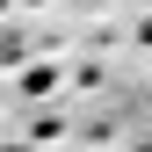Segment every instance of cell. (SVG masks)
Listing matches in <instances>:
<instances>
[{
    "instance_id": "6da1fadb",
    "label": "cell",
    "mask_w": 152,
    "mask_h": 152,
    "mask_svg": "<svg viewBox=\"0 0 152 152\" xmlns=\"http://www.w3.org/2000/svg\"><path fill=\"white\" fill-rule=\"evenodd\" d=\"M145 36H152V22H145Z\"/></svg>"
}]
</instances>
